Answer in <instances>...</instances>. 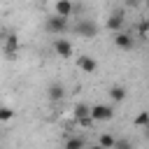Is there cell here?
I'll use <instances>...</instances> for the list:
<instances>
[{
    "mask_svg": "<svg viewBox=\"0 0 149 149\" xmlns=\"http://www.w3.org/2000/svg\"><path fill=\"white\" fill-rule=\"evenodd\" d=\"M72 33H74V35H79V37L91 40V37H95V35H98V23H95V21H91V19H77V21H74V26H72Z\"/></svg>",
    "mask_w": 149,
    "mask_h": 149,
    "instance_id": "cell-1",
    "label": "cell"
},
{
    "mask_svg": "<svg viewBox=\"0 0 149 149\" xmlns=\"http://www.w3.org/2000/svg\"><path fill=\"white\" fill-rule=\"evenodd\" d=\"M44 28H47V33H51V35H63L65 30H68V19H61V16H56V14H51L47 21H44Z\"/></svg>",
    "mask_w": 149,
    "mask_h": 149,
    "instance_id": "cell-2",
    "label": "cell"
},
{
    "mask_svg": "<svg viewBox=\"0 0 149 149\" xmlns=\"http://www.w3.org/2000/svg\"><path fill=\"white\" fill-rule=\"evenodd\" d=\"M88 116H91V121H112L114 109H112V105H93L88 109Z\"/></svg>",
    "mask_w": 149,
    "mask_h": 149,
    "instance_id": "cell-3",
    "label": "cell"
},
{
    "mask_svg": "<svg viewBox=\"0 0 149 149\" xmlns=\"http://www.w3.org/2000/svg\"><path fill=\"white\" fill-rule=\"evenodd\" d=\"M123 23H126V14H123V9H116V12H112L109 16H107V28L112 30V33H119L121 28H123Z\"/></svg>",
    "mask_w": 149,
    "mask_h": 149,
    "instance_id": "cell-4",
    "label": "cell"
},
{
    "mask_svg": "<svg viewBox=\"0 0 149 149\" xmlns=\"http://www.w3.org/2000/svg\"><path fill=\"white\" fill-rule=\"evenodd\" d=\"M114 44H116L121 51H130V49L135 47V37H133L130 33L119 30V33H114Z\"/></svg>",
    "mask_w": 149,
    "mask_h": 149,
    "instance_id": "cell-5",
    "label": "cell"
},
{
    "mask_svg": "<svg viewBox=\"0 0 149 149\" xmlns=\"http://www.w3.org/2000/svg\"><path fill=\"white\" fill-rule=\"evenodd\" d=\"M19 37H16V33H9L7 37H5V44H2V51H5V56L7 58H16V54H19Z\"/></svg>",
    "mask_w": 149,
    "mask_h": 149,
    "instance_id": "cell-6",
    "label": "cell"
},
{
    "mask_svg": "<svg viewBox=\"0 0 149 149\" xmlns=\"http://www.w3.org/2000/svg\"><path fill=\"white\" fill-rule=\"evenodd\" d=\"M54 14L61 16V19H70V16L74 14V2H72V0H56Z\"/></svg>",
    "mask_w": 149,
    "mask_h": 149,
    "instance_id": "cell-7",
    "label": "cell"
},
{
    "mask_svg": "<svg viewBox=\"0 0 149 149\" xmlns=\"http://www.w3.org/2000/svg\"><path fill=\"white\" fill-rule=\"evenodd\" d=\"M54 51H56V56H61V58H70V56L74 54V47H72L68 40L56 37V40H54Z\"/></svg>",
    "mask_w": 149,
    "mask_h": 149,
    "instance_id": "cell-8",
    "label": "cell"
},
{
    "mask_svg": "<svg viewBox=\"0 0 149 149\" xmlns=\"http://www.w3.org/2000/svg\"><path fill=\"white\" fill-rule=\"evenodd\" d=\"M77 68H79L81 72H88V74H93V72L98 70V63H95V58H93V56L84 54V56H77Z\"/></svg>",
    "mask_w": 149,
    "mask_h": 149,
    "instance_id": "cell-9",
    "label": "cell"
},
{
    "mask_svg": "<svg viewBox=\"0 0 149 149\" xmlns=\"http://www.w3.org/2000/svg\"><path fill=\"white\" fill-rule=\"evenodd\" d=\"M65 149H86V140L81 135H72V137H68Z\"/></svg>",
    "mask_w": 149,
    "mask_h": 149,
    "instance_id": "cell-10",
    "label": "cell"
},
{
    "mask_svg": "<svg viewBox=\"0 0 149 149\" xmlns=\"http://www.w3.org/2000/svg\"><path fill=\"white\" fill-rule=\"evenodd\" d=\"M114 142H116V137L112 133H100V137H98V144L102 149H114Z\"/></svg>",
    "mask_w": 149,
    "mask_h": 149,
    "instance_id": "cell-11",
    "label": "cell"
},
{
    "mask_svg": "<svg viewBox=\"0 0 149 149\" xmlns=\"http://www.w3.org/2000/svg\"><path fill=\"white\" fill-rule=\"evenodd\" d=\"M47 93H49V98H51V100H63V98H65V88H63L61 84H51Z\"/></svg>",
    "mask_w": 149,
    "mask_h": 149,
    "instance_id": "cell-12",
    "label": "cell"
},
{
    "mask_svg": "<svg viewBox=\"0 0 149 149\" xmlns=\"http://www.w3.org/2000/svg\"><path fill=\"white\" fill-rule=\"evenodd\" d=\"M109 100H112V102L126 100V88H123V86H112V88H109Z\"/></svg>",
    "mask_w": 149,
    "mask_h": 149,
    "instance_id": "cell-13",
    "label": "cell"
},
{
    "mask_svg": "<svg viewBox=\"0 0 149 149\" xmlns=\"http://www.w3.org/2000/svg\"><path fill=\"white\" fill-rule=\"evenodd\" d=\"M88 105H84V102H79V105H74V109H72V114H74V119L77 121H81V119H88Z\"/></svg>",
    "mask_w": 149,
    "mask_h": 149,
    "instance_id": "cell-14",
    "label": "cell"
},
{
    "mask_svg": "<svg viewBox=\"0 0 149 149\" xmlns=\"http://www.w3.org/2000/svg\"><path fill=\"white\" fill-rule=\"evenodd\" d=\"M147 37H149V21H147V19H142V21H140V26H137V40H142V42H144Z\"/></svg>",
    "mask_w": 149,
    "mask_h": 149,
    "instance_id": "cell-15",
    "label": "cell"
},
{
    "mask_svg": "<svg viewBox=\"0 0 149 149\" xmlns=\"http://www.w3.org/2000/svg\"><path fill=\"white\" fill-rule=\"evenodd\" d=\"M133 123H135L137 128H147V123H149V112H140V114L133 119Z\"/></svg>",
    "mask_w": 149,
    "mask_h": 149,
    "instance_id": "cell-16",
    "label": "cell"
},
{
    "mask_svg": "<svg viewBox=\"0 0 149 149\" xmlns=\"http://www.w3.org/2000/svg\"><path fill=\"white\" fill-rule=\"evenodd\" d=\"M12 119H14V109L2 105V107H0V121H12Z\"/></svg>",
    "mask_w": 149,
    "mask_h": 149,
    "instance_id": "cell-17",
    "label": "cell"
},
{
    "mask_svg": "<svg viewBox=\"0 0 149 149\" xmlns=\"http://www.w3.org/2000/svg\"><path fill=\"white\" fill-rule=\"evenodd\" d=\"M114 149H133V144L128 140H116L114 142Z\"/></svg>",
    "mask_w": 149,
    "mask_h": 149,
    "instance_id": "cell-18",
    "label": "cell"
},
{
    "mask_svg": "<svg viewBox=\"0 0 149 149\" xmlns=\"http://www.w3.org/2000/svg\"><path fill=\"white\" fill-rule=\"evenodd\" d=\"M137 2H140V0H126V5H130V7H135Z\"/></svg>",
    "mask_w": 149,
    "mask_h": 149,
    "instance_id": "cell-19",
    "label": "cell"
},
{
    "mask_svg": "<svg viewBox=\"0 0 149 149\" xmlns=\"http://www.w3.org/2000/svg\"><path fill=\"white\" fill-rule=\"evenodd\" d=\"M86 149H102L100 144H93V147H86Z\"/></svg>",
    "mask_w": 149,
    "mask_h": 149,
    "instance_id": "cell-20",
    "label": "cell"
}]
</instances>
